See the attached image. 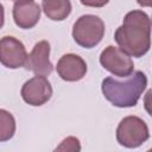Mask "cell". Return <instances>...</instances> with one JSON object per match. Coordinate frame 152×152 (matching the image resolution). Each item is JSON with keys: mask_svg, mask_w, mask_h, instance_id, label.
<instances>
[{"mask_svg": "<svg viewBox=\"0 0 152 152\" xmlns=\"http://www.w3.org/2000/svg\"><path fill=\"white\" fill-rule=\"evenodd\" d=\"M119 48L132 57H142L151 46V20L140 10L128 12L114 33Z\"/></svg>", "mask_w": 152, "mask_h": 152, "instance_id": "cell-1", "label": "cell"}, {"mask_svg": "<svg viewBox=\"0 0 152 152\" xmlns=\"http://www.w3.org/2000/svg\"><path fill=\"white\" fill-rule=\"evenodd\" d=\"M147 86L146 75L140 71H133L126 77V80L120 81L112 76L106 77L102 81L101 90L107 101L113 106L119 108L134 107L144 90Z\"/></svg>", "mask_w": 152, "mask_h": 152, "instance_id": "cell-2", "label": "cell"}, {"mask_svg": "<svg viewBox=\"0 0 152 152\" xmlns=\"http://www.w3.org/2000/svg\"><path fill=\"white\" fill-rule=\"evenodd\" d=\"M104 36V23L95 14L81 15L72 26V38L82 48H95Z\"/></svg>", "mask_w": 152, "mask_h": 152, "instance_id": "cell-3", "label": "cell"}, {"mask_svg": "<svg viewBox=\"0 0 152 152\" xmlns=\"http://www.w3.org/2000/svg\"><path fill=\"white\" fill-rule=\"evenodd\" d=\"M150 138L147 124L135 115L124 118L116 128V140L121 146L135 148Z\"/></svg>", "mask_w": 152, "mask_h": 152, "instance_id": "cell-4", "label": "cell"}, {"mask_svg": "<svg viewBox=\"0 0 152 152\" xmlns=\"http://www.w3.org/2000/svg\"><path fill=\"white\" fill-rule=\"evenodd\" d=\"M101 65L118 77H127L134 70V64L127 53H125L120 48L109 45L100 55Z\"/></svg>", "mask_w": 152, "mask_h": 152, "instance_id": "cell-5", "label": "cell"}, {"mask_svg": "<svg viewBox=\"0 0 152 152\" xmlns=\"http://www.w3.org/2000/svg\"><path fill=\"white\" fill-rule=\"evenodd\" d=\"M20 95L27 104L39 107L51 99L52 87L45 76L36 75L23 84Z\"/></svg>", "mask_w": 152, "mask_h": 152, "instance_id": "cell-6", "label": "cell"}, {"mask_svg": "<svg viewBox=\"0 0 152 152\" xmlns=\"http://www.w3.org/2000/svg\"><path fill=\"white\" fill-rule=\"evenodd\" d=\"M27 52L24 44L12 37L5 36L0 39V63L8 69H18L24 66Z\"/></svg>", "mask_w": 152, "mask_h": 152, "instance_id": "cell-7", "label": "cell"}, {"mask_svg": "<svg viewBox=\"0 0 152 152\" xmlns=\"http://www.w3.org/2000/svg\"><path fill=\"white\" fill-rule=\"evenodd\" d=\"M49 57L50 44L46 40H40L33 46L30 55H27L24 66L26 70L32 71L34 75L49 76L53 70V65Z\"/></svg>", "mask_w": 152, "mask_h": 152, "instance_id": "cell-8", "label": "cell"}, {"mask_svg": "<svg viewBox=\"0 0 152 152\" xmlns=\"http://www.w3.org/2000/svg\"><path fill=\"white\" fill-rule=\"evenodd\" d=\"M56 70L62 80L66 82H76L86 76L87 63L78 55L66 53L58 59Z\"/></svg>", "mask_w": 152, "mask_h": 152, "instance_id": "cell-9", "label": "cell"}, {"mask_svg": "<svg viewBox=\"0 0 152 152\" xmlns=\"http://www.w3.org/2000/svg\"><path fill=\"white\" fill-rule=\"evenodd\" d=\"M12 15L18 27L28 30L34 27L39 21L40 6L33 0H19L13 5Z\"/></svg>", "mask_w": 152, "mask_h": 152, "instance_id": "cell-10", "label": "cell"}, {"mask_svg": "<svg viewBox=\"0 0 152 152\" xmlns=\"http://www.w3.org/2000/svg\"><path fill=\"white\" fill-rule=\"evenodd\" d=\"M42 7L45 15L55 21L64 20L71 13L70 0H42Z\"/></svg>", "mask_w": 152, "mask_h": 152, "instance_id": "cell-11", "label": "cell"}, {"mask_svg": "<svg viewBox=\"0 0 152 152\" xmlns=\"http://www.w3.org/2000/svg\"><path fill=\"white\" fill-rule=\"evenodd\" d=\"M15 119L6 109H0V141H8L15 133Z\"/></svg>", "mask_w": 152, "mask_h": 152, "instance_id": "cell-12", "label": "cell"}, {"mask_svg": "<svg viewBox=\"0 0 152 152\" xmlns=\"http://www.w3.org/2000/svg\"><path fill=\"white\" fill-rule=\"evenodd\" d=\"M81 145L80 140L75 137H68L64 139L58 147H56V151H80Z\"/></svg>", "mask_w": 152, "mask_h": 152, "instance_id": "cell-13", "label": "cell"}, {"mask_svg": "<svg viewBox=\"0 0 152 152\" xmlns=\"http://www.w3.org/2000/svg\"><path fill=\"white\" fill-rule=\"evenodd\" d=\"M80 2L88 7H103L109 2V0H80Z\"/></svg>", "mask_w": 152, "mask_h": 152, "instance_id": "cell-14", "label": "cell"}, {"mask_svg": "<svg viewBox=\"0 0 152 152\" xmlns=\"http://www.w3.org/2000/svg\"><path fill=\"white\" fill-rule=\"evenodd\" d=\"M4 23H5V8L0 2V28L4 26Z\"/></svg>", "mask_w": 152, "mask_h": 152, "instance_id": "cell-15", "label": "cell"}, {"mask_svg": "<svg viewBox=\"0 0 152 152\" xmlns=\"http://www.w3.org/2000/svg\"><path fill=\"white\" fill-rule=\"evenodd\" d=\"M137 1H138V4H139L140 6L150 7V6H151V1H152V0H137Z\"/></svg>", "mask_w": 152, "mask_h": 152, "instance_id": "cell-16", "label": "cell"}, {"mask_svg": "<svg viewBox=\"0 0 152 152\" xmlns=\"http://www.w3.org/2000/svg\"><path fill=\"white\" fill-rule=\"evenodd\" d=\"M12 1H14V2H15V1H19V0H12Z\"/></svg>", "mask_w": 152, "mask_h": 152, "instance_id": "cell-17", "label": "cell"}]
</instances>
